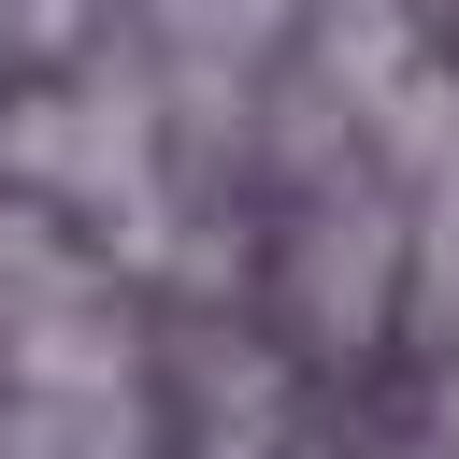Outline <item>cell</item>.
I'll return each instance as SVG.
<instances>
[{
    "mask_svg": "<svg viewBox=\"0 0 459 459\" xmlns=\"http://www.w3.org/2000/svg\"><path fill=\"white\" fill-rule=\"evenodd\" d=\"M287 316H301V344H373V330L402 316V201H387V186H330V201L301 215Z\"/></svg>",
    "mask_w": 459,
    "mask_h": 459,
    "instance_id": "obj_1",
    "label": "cell"
}]
</instances>
